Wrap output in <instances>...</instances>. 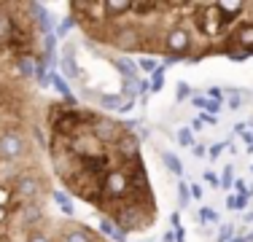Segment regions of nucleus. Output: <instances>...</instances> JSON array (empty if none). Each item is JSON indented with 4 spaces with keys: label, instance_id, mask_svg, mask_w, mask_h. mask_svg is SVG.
Returning a JSON list of instances; mask_svg holds the SVG:
<instances>
[{
    "label": "nucleus",
    "instance_id": "obj_1",
    "mask_svg": "<svg viewBox=\"0 0 253 242\" xmlns=\"http://www.w3.org/2000/svg\"><path fill=\"white\" fill-rule=\"evenodd\" d=\"M46 159L73 199L119 234H143L159 221V202L140 140L124 121L73 100H49L43 111Z\"/></svg>",
    "mask_w": 253,
    "mask_h": 242
},
{
    "label": "nucleus",
    "instance_id": "obj_2",
    "mask_svg": "<svg viewBox=\"0 0 253 242\" xmlns=\"http://www.w3.org/2000/svg\"><path fill=\"white\" fill-rule=\"evenodd\" d=\"M68 14L92 43L122 54L175 62L253 57V0H81Z\"/></svg>",
    "mask_w": 253,
    "mask_h": 242
},
{
    "label": "nucleus",
    "instance_id": "obj_3",
    "mask_svg": "<svg viewBox=\"0 0 253 242\" xmlns=\"http://www.w3.org/2000/svg\"><path fill=\"white\" fill-rule=\"evenodd\" d=\"M46 102L27 76L0 92V242H30L54 215V175L43 140Z\"/></svg>",
    "mask_w": 253,
    "mask_h": 242
},
{
    "label": "nucleus",
    "instance_id": "obj_4",
    "mask_svg": "<svg viewBox=\"0 0 253 242\" xmlns=\"http://www.w3.org/2000/svg\"><path fill=\"white\" fill-rule=\"evenodd\" d=\"M46 57L49 27L43 8L27 0H0V59L33 78Z\"/></svg>",
    "mask_w": 253,
    "mask_h": 242
},
{
    "label": "nucleus",
    "instance_id": "obj_5",
    "mask_svg": "<svg viewBox=\"0 0 253 242\" xmlns=\"http://www.w3.org/2000/svg\"><path fill=\"white\" fill-rule=\"evenodd\" d=\"M30 242H111V240L102 237L100 232H94L86 223L76 221V218L49 215Z\"/></svg>",
    "mask_w": 253,
    "mask_h": 242
},
{
    "label": "nucleus",
    "instance_id": "obj_6",
    "mask_svg": "<svg viewBox=\"0 0 253 242\" xmlns=\"http://www.w3.org/2000/svg\"><path fill=\"white\" fill-rule=\"evenodd\" d=\"M19 76H25V73H19V70L8 68V65H5L3 59H0V92H3V89L8 86V83L14 81V78H19ZM27 78H30V76H27Z\"/></svg>",
    "mask_w": 253,
    "mask_h": 242
}]
</instances>
